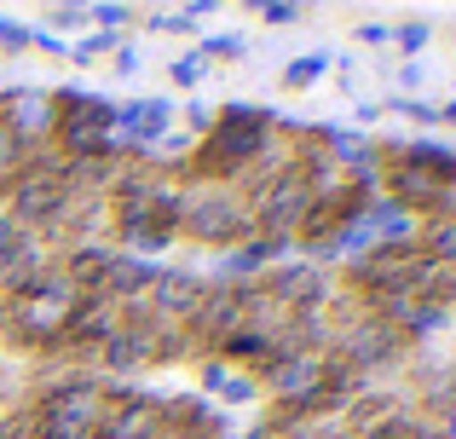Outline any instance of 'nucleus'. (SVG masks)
Instances as JSON below:
<instances>
[{
    "label": "nucleus",
    "instance_id": "9b49d317",
    "mask_svg": "<svg viewBox=\"0 0 456 439\" xmlns=\"http://www.w3.org/2000/svg\"><path fill=\"white\" fill-rule=\"evenodd\" d=\"M197 76H202V64H197V58H185V64H174V81H179V87H191Z\"/></svg>",
    "mask_w": 456,
    "mask_h": 439
},
{
    "label": "nucleus",
    "instance_id": "39448f33",
    "mask_svg": "<svg viewBox=\"0 0 456 439\" xmlns=\"http://www.w3.org/2000/svg\"><path fill=\"white\" fill-rule=\"evenodd\" d=\"M151 29H162V35H185V29H191V18H185V12H156Z\"/></svg>",
    "mask_w": 456,
    "mask_h": 439
},
{
    "label": "nucleus",
    "instance_id": "9d476101",
    "mask_svg": "<svg viewBox=\"0 0 456 439\" xmlns=\"http://www.w3.org/2000/svg\"><path fill=\"white\" fill-rule=\"evenodd\" d=\"M0 41H6V46H29V29H18V23L0 18Z\"/></svg>",
    "mask_w": 456,
    "mask_h": 439
},
{
    "label": "nucleus",
    "instance_id": "f03ea898",
    "mask_svg": "<svg viewBox=\"0 0 456 439\" xmlns=\"http://www.w3.org/2000/svg\"><path fill=\"white\" fill-rule=\"evenodd\" d=\"M323 69H330V58H323V53H312V58H295V64L283 69V81H289V87H312V81H318Z\"/></svg>",
    "mask_w": 456,
    "mask_h": 439
},
{
    "label": "nucleus",
    "instance_id": "1a4fd4ad",
    "mask_svg": "<svg viewBox=\"0 0 456 439\" xmlns=\"http://www.w3.org/2000/svg\"><path fill=\"white\" fill-rule=\"evenodd\" d=\"M260 18H266V23H295V18H301V6H295V0H272Z\"/></svg>",
    "mask_w": 456,
    "mask_h": 439
},
{
    "label": "nucleus",
    "instance_id": "ddd939ff",
    "mask_svg": "<svg viewBox=\"0 0 456 439\" xmlns=\"http://www.w3.org/2000/svg\"><path fill=\"white\" fill-rule=\"evenodd\" d=\"M439 116H445V122H456V104H445V110H439Z\"/></svg>",
    "mask_w": 456,
    "mask_h": 439
},
{
    "label": "nucleus",
    "instance_id": "423d86ee",
    "mask_svg": "<svg viewBox=\"0 0 456 439\" xmlns=\"http://www.w3.org/2000/svg\"><path fill=\"white\" fill-rule=\"evenodd\" d=\"M202 53H208V58H243V41H237V35H214Z\"/></svg>",
    "mask_w": 456,
    "mask_h": 439
},
{
    "label": "nucleus",
    "instance_id": "f8f14e48",
    "mask_svg": "<svg viewBox=\"0 0 456 439\" xmlns=\"http://www.w3.org/2000/svg\"><path fill=\"white\" fill-rule=\"evenodd\" d=\"M243 6H255V12H266V6H272V0H243Z\"/></svg>",
    "mask_w": 456,
    "mask_h": 439
},
{
    "label": "nucleus",
    "instance_id": "20e7f679",
    "mask_svg": "<svg viewBox=\"0 0 456 439\" xmlns=\"http://www.w3.org/2000/svg\"><path fill=\"white\" fill-rule=\"evenodd\" d=\"M393 41H399L404 53H422V46H428V29H422V23H399V29H393Z\"/></svg>",
    "mask_w": 456,
    "mask_h": 439
},
{
    "label": "nucleus",
    "instance_id": "0eeeda50",
    "mask_svg": "<svg viewBox=\"0 0 456 439\" xmlns=\"http://www.w3.org/2000/svg\"><path fill=\"white\" fill-rule=\"evenodd\" d=\"M53 18L64 23V29H76V23H87V0H64V6H58Z\"/></svg>",
    "mask_w": 456,
    "mask_h": 439
},
{
    "label": "nucleus",
    "instance_id": "f257e3e1",
    "mask_svg": "<svg viewBox=\"0 0 456 439\" xmlns=\"http://www.w3.org/2000/svg\"><path fill=\"white\" fill-rule=\"evenodd\" d=\"M179 237L232 248V243H243V237H255V208H248V197L237 191V185H185Z\"/></svg>",
    "mask_w": 456,
    "mask_h": 439
},
{
    "label": "nucleus",
    "instance_id": "6e6552de",
    "mask_svg": "<svg viewBox=\"0 0 456 439\" xmlns=\"http://www.w3.org/2000/svg\"><path fill=\"white\" fill-rule=\"evenodd\" d=\"M93 18H99V23H122V18H134V6H122V0H99Z\"/></svg>",
    "mask_w": 456,
    "mask_h": 439
},
{
    "label": "nucleus",
    "instance_id": "7ed1b4c3",
    "mask_svg": "<svg viewBox=\"0 0 456 439\" xmlns=\"http://www.w3.org/2000/svg\"><path fill=\"white\" fill-rule=\"evenodd\" d=\"M110 46H116V35L104 29V35H87V41H76L64 58H76V64H93V58H99V53H110Z\"/></svg>",
    "mask_w": 456,
    "mask_h": 439
}]
</instances>
